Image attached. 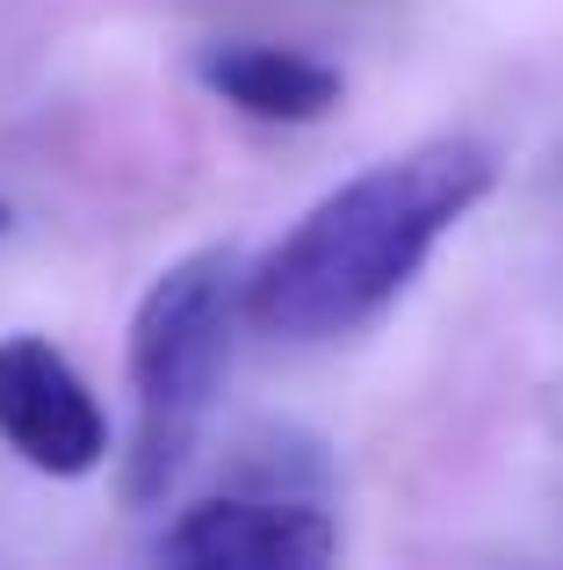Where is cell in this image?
Returning a JSON list of instances; mask_svg holds the SVG:
<instances>
[{
	"label": "cell",
	"instance_id": "8992f818",
	"mask_svg": "<svg viewBox=\"0 0 563 570\" xmlns=\"http://www.w3.org/2000/svg\"><path fill=\"white\" fill-rule=\"evenodd\" d=\"M0 232H8V203H0Z\"/></svg>",
	"mask_w": 563,
	"mask_h": 570
},
{
	"label": "cell",
	"instance_id": "5b68a950",
	"mask_svg": "<svg viewBox=\"0 0 563 570\" xmlns=\"http://www.w3.org/2000/svg\"><path fill=\"white\" fill-rule=\"evenodd\" d=\"M196 80L254 124H325L339 109V72L282 43H210L196 58Z\"/></svg>",
	"mask_w": 563,
	"mask_h": 570
},
{
	"label": "cell",
	"instance_id": "277c9868",
	"mask_svg": "<svg viewBox=\"0 0 563 570\" xmlns=\"http://www.w3.org/2000/svg\"><path fill=\"white\" fill-rule=\"evenodd\" d=\"M0 441L43 476H95L109 455V419L87 376L37 333L0 340Z\"/></svg>",
	"mask_w": 563,
	"mask_h": 570
},
{
	"label": "cell",
	"instance_id": "3957f363",
	"mask_svg": "<svg viewBox=\"0 0 563 570\" xmlns=\"http://www.w3.org/2000/svg\"><path fill=\"white\" fill-rule=\"evenodd\" d=\"M339 557V528L304 491L239 484L203 499L159 534V563L181 570H318Z\"/></svg>",
	"mask_w": 563,
	"mask_h": 570
},
{
	"label": "cell",
	"instance_id": "6da1fadb",
	"mask_svg": "<svg viewBox=\"0 0 563 570\" xmlns=\"http://www.w3.org/2000/svg\"><path fill=\"white\" fill-rule=\"evenodd\" d=\"M498 159L477 138H434L376 159L304 209L246 275V325L268 340H347L419 282L434 246L492 195Z\"/></svg>",
	"mask_w": 563,
	"mask_h": 570
},
{
	"label": "cell",
	"instance_id": "7a4b0ae2",
	"mask_svg": "<svg viewBox=\"0 0 563 570\" xmlns=\"http://www.w3.org/2000/svg\"><path fill=\"white\" fill-rule=\"evenodd\" d=\"M239 318H246V275L217 246L174 261L138 296V318H130L138 426H130V455H124V499L138 513L167 505V491L196 462V441L217 412V390L231 376Z\"/></svg>",
	"mask_w": 563,
	"mask_h": 570
}]
</instances>
